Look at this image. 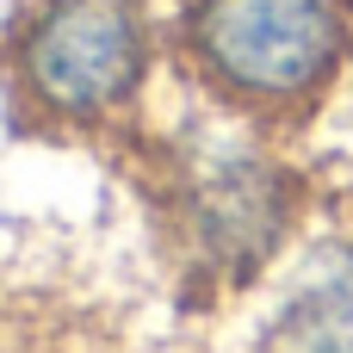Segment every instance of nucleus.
Returning <instances> with one entry per match:
<instances>
[{"label": "nucleus", "instance_id": "1", "mask_svg": "<svg viewBox=\"0 0 353 353\" xmlns=\"http://www.w3.org/2000/svg\"><path fill=\"white\" fill-rule=\"evenodd\" d=\"M137 180L192 304H223L261 285L310 217V180L285 155V137L223 105L143 143Z\"/></svg>", "mask_w": 353, "mask_h": 353}, {"label": "nucleus", "instance_id": "2", "mask_svg": "<svg viewBox=\"0 0 353 353\" xmlns=\"http://www.w3.org/2000/svg\"><path fill=\"white\" fill-rule=\"evenodd\" d=\"M174 43L211 105L298 137L353 81V0H186Z\"/></svg>", "mask_w": 353, "mask_h": 353}, {"label": "nucleus", "instance_id": "3", "mask_svg": "<svg viewBox=\"0 0 353 353\" xmlns=\"http://www.w3.org/2000/svg\"><path fill=\"white\" fill-rule=\"evenodd\" d=\"M149 74V19L137 0H31L6 37V87L43 130L118 124Z\"/></svg>", "mask_w": 353, "mask_h": 353}, {"label": "nucleus", "instance_id": "4", "mask_svg": "<svg viewBox=\"0 0 353 353\" xmlns=\"http://www.w3.org/2000/svg\"><path fill=\"white\" fill-rule=\"evenodd\" d=\"M254 353H353V223L298 248Z\"/></svg>", "mask_w": 353, "mask_h": 353}, {"label": "nucleus", "instance_id": "5", "mask_svg": "<svg viewBox=\"0 0 353 353\" xmlns=\"http://www.w3.org/2000/svg\"><path fill=\"white\" fill-rule=\"evenodd\" d=\"M0 353H37V347H31V335L19 323H0Z\"/></svg>", "mask_w": 353, "mask_h": 353}]
</instances>
